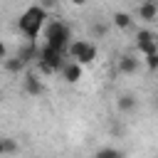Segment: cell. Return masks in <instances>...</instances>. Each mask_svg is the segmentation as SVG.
Wrapping results in <instances>:
<instances>
[{
    "label": "cell",
    "instance_id": "4fadbf2b",
    "mask_svg": "<svg viewBox=\"0 0 158 158\" xmlns=\"http://www.w3.org/2000/svg\"><path fill=\"white\" fill-rule=\"evenodd\" d=\"M25 67H27V64H25V62H22L17 54H15V57H10V59H5V69H7L10 74H20Z\"/></svg>",
    "mask_w": 158,
    "mask_h": 158
},
{
    "label": "cell",
    "instance_id": "ffe728a7",
    "mask_svg": "<svg viewBox=\"0 0 158 158\" xmlns=\"http://www.w3.org/2000/svg\"><path fill=\"white\" fill-rule=\"evenodd\" d=\"M156 106H158V94H156Z\"/></svg>",
    "mask_w": 158,
    "mask_h": 158
},
{
    "label": "cell",
    "instance_id": "d6986e66",
    "mask_svg": "<svg viewBox=\"0 0 158 158\" xmlns=\"http://www.w3.org/2000/svg\"><path fill=\"white\" fill-rule=\"evenodd\" d=\"M2 153H7V151H5V141L0 138V156H2Z\"/></svg>",
    "mask_w": 158,
    "mask_h": 158
},
{
    "label": "cell",
    "instance_id": "5b68a950",
    "mask_svg": "<svg viewBox=\"0 0 158 158\" xmlns=\"http://www.w3.org/2000/svg\"><path fill=\"white\" fill-rule=\"evenodd\" d=\"M136 49H138L143 57L156 54V52H158V37H156V32H151V30H138V32H136Z\"/></svg>",
    "mask_w": 158,
    "mask_h": 158
},
{
    "label": "cell",
    "instance_id": "ba28073f",
    "mask_svg": "<svg viewBox=\"0 0 158 158\" xmlns=\"http://www.w3.org/2000/svg\"><path fill=\"white\" fill-rule=\"evenodd\" d=\"M81 77H84V67H81V64H77V62H67V64H64V69H62V79H64V81L77 84Z\"/></svg>",
    "mask_w": 158,
    "mask_h": 158
},
{
    "label": "cell",
    "instance_id": "8992f818",
    "mask_svg": "<svg viewBox=\"0 0 158 158\" xmlns=\"http://www.w3.org/2000/svg\"><path fill=\"white\" fill-rule=\"evenodd\" d=\"M22 86H25V94H30V96H40V94L44 91V84H42V79H40L35 72H27V74H25Z\"/></svg>",
    "mask_w": 158,
    "mask_h": 158
},
{
    "label": "cell",
    "instance_id": "5bb4252c",
    "mask_svg": "<svg viewBox=\"0 0 158 158\" xmlns=\"http://www.w3.org/2000/svg\"><path fill=\"white\" fill-rule=\"evenodd\" d=\"M94 158H123V153L118 148H99Z\"/></svg>",
    "mask_w": 158,
    "mask_h": 158
},
{
    "label": "cell",
    "instance_id": "6da1fadb",
    "mask_svg": "<svg viewBox=\"0 0 158 158\" xmlns=\"http://www.w3.org/2000/svg\"><path fill=\"white\" fill-rule=\"evenodd\" d=\"M44 22H47V10H44L42 5H30V7L20 15L17 27H20V32L32 42V40H37V37H40V32H42Z\"/></svg>",
    "mask_w": 158,
    "mask_h": 158
},
{
    "label": "cell",
    "instance_id": "7c38bea8",
    "mask_svg": "<svg viewBox=\"0 0 158 158\" xmlns=\"http://www.w3.org/2000/svg\"><path fill=\"white\" fill-rule=\"evenodd\" d=\"M114 25L118 27V30H126V27H131V22H133V17L128 15V12H123V10H118V12H114Z\"/></svg>",
    "mask_w": 158,
    "mask_h": 158
},
{
    "label": "cell",
    "instance_id": "9a60e30c",
    "mask_svg": "<svg viewBox=\"0 0 158 158\" xmlns=\"http://www.w3.org/2000/svg\"><path fill=\"white\" fill-rule=\"evenodd\" d=\"M143 64H146L151 72H156V69H158V52H156V54H148V57L143 59Z\"/></svg>",
    "mask_w": 158,
    "mask_h": 158
},
{
    "label": "cell",
    "instance_id": "ac0fdd59",
    "mask_svg": "<svg viewBox=\"0 0 158 158\" xmlns=\"http://www.w3.org/2000/svg\"><path fill=\"white\" fill-rule=\"evenodd\" d=\"M7 57V47H5V42H0V59H5Z\"/></svg>",
    "mask_w": 158,
    "mask_h": 158
},
{
    "label": "cell",
    "instance_id": "7a4b0ae2",
    "mask_svg": "<svg viewBox=\"0 0 158 158\" xmlns=\"http://www.w3.org/2000/svg\"><path fill=\"white\" fill-rule=\"evenodd\" d=\"M44 44L47 47H52V49H57V52H64V49H69V44L74 42L72 40V30H69V25L64 22V20H52L47 27H44Z\"/></svg>",
    "mask_w": 158,
    "mask_h": 158
},
{
    "label": "cell",
    "instance_id": "8fae6325",
    "mask_svg": "<svg viewBox=\"0 0 158 158\" xmlns=\"http://www.w3.org/2000/svg\"><path fill=\"white\" fill-rule=\"evenodd\" d=\"M37 54H40V49L35 47V42H30L27 47H22V49L17 52V57H20V59H22L25 64H27V62H32V59L37 62Z\"/></svg>",
    "mask_w": 158,
    "mask_h": 158
},
{
    "label": "cell",
    "instance_id": "277c9868",
    "mask_svg": "<svg viewBox=\"0 0 158 158\" xmlns=\"http://www.w3.org/2000/svg\"><path fill=\"white\" fill-rule=\"evenodd\" d=\"M69 57H72V62H77L81 67L84 64H91L96 59V47L91 42H86V40H74L69 44Z\"/></svg>",
    "mask_w": 158,
    "mask_h": 158
},
{
    "label": "cell",
    "instance_id": "9c48e42d",
    "mask_svg": "<svg viewBox=\"0 0 158 158\" xmlns=\"http://www.w3.org/2000/svg\"><path fill=\"white\" fill-rule=\"evenodd\" d=\"M138 64H141V59L136 54H123L118 59V72L121 74H136L138 72Z\"/></svg>",
    "mask_w": 158,
    "mask_h": 158
},
{
    "label": "cell",
    "instance_id": "2e32d148",
    "mask_svg": "<svg viewBox=\"0 0 158 158\" xmlns=\"http://www.w3.org/2000/svg\"><path fill=\"white\" fill-rule=\"evenodd\" d=\"M91 35H94V37H104V35H106V25L94 22V25H91Z\"/></svg>",
    "mask_w": 158,
    "mask_h": 158
},
{
    "label": "cell",
    "instance_id": "3957f363",
    "mask_svg": "<svg viewBox=\"0 0 158 158\" xmlns=\"http://www.w3.org/2000/svg\"><path fill=\"white\" fill-rule=\"evenodd\" d=\"M64 64H67V59H64V52H57V49H52V47H42L40 49V54H37V69L42 72V74H57V72H62L64 69Z\"/></svg>",
    "mask_w": 158,
    "mask_h": 158
},
{
    "label": "cell",
    "instance_id": "e0dca14e",
    "mask_svg": "<svg viewBox=\"0 0 158 158\" xmlns=\"http://www.w3.org/2000/svg\"><path fill=\"white\" fill-rule=\"evenodd\" d=\"M2 141H5V151H7V153H17V151H20L17 141H12V138H2Z\"/></svg>",
    "mask_w": 158,
    "mask_h": 158
},
{
    "label": "cell",
    "instance_id": "30bf717a",
    "mask_svg": "<svg viewBox=\"0 0 158 158\" xmlns=\"http://www.w3.org/2000/svg\"><path fill=\"white\" fill-rule=\"evenodd\" d=\"M116 109L123 111V114L133 111V109H136V96H133V94H121V96L116 99Z\"/></svg>",
    "mask_w": 158,
    "mask_h": 158
},
{
    "label": "cell",
    "instance_id": "52a82bcc",
    "mask_svg": "<svg viewBox=\"0 0 158 158\" xmlns=\"http://www.w3.org/2000/svg\"><path fill=\"white\" fill-rule=\"evenodd\" d=\"M136 17L143 20V22H153V20H158V2H153V0L141 2V5L136 7Z\"/></svg>",
    "mask_w": 158,
    "mask_h": 158
}]
</instances>
